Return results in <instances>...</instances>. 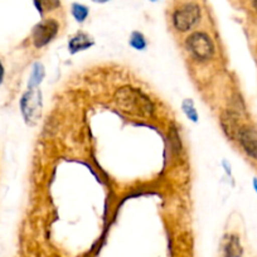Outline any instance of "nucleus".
Returning a JSON list of instances; mask_svg holds the SVG:
<instances>
[{
    "label": "nucleus",
    "mask_w": 257,
    "mask_h": 257,
    "mask_svg": "<svg viewBox=\"0 0 257 257\" xmlns=\"http://www.w3.org/2000/svg\"><path fill=\"white\" fill-rule=\"evenodd\" d=\"M93 2H95V3H100V4H103V3H106V2H108V0H93Z\"/></svg>",
    "instance_id": "f3484780"
},
{
    "label": "nucleus",
    "mask_w": 257,
    "mask_h": 257,
    "mask_svg": "<svg viewBox=\"0 0 257 257\" xmlns=\"http://www.w3.org/2000/svg\"><path fill=\"white\" fill-rule=\"evenodd\" d=\"M115 101L117 107L128 115L149 118L154 115L153 101L139 88L125 86L116 91Z\"/></svg>",
    "instance_id": "f257e3e1"
},
{
    "label": "nucleus",
    "mask_w": 257,
    "mask_h": 257,
    "mask_svg": "<svg viewBox=\"0 0 257 257\" xmlns=\"http://www.w3.org/2000/svg\"><path fill=\"white\" fill-rule=\"evenodd\" d=\"M253 187H254V189H256V192H257V178H254V179H253Z\"/></svg>",
    "instance_id": "a211bd4d"
},
{
    "label": "nucleus",
    "mask_w": 257,
    "mask_h": 257,
    "mask_svg": "<svg viewBox=\"0 0 257 257\" xmlns=\"http://www.w3.org/2000/svg\"><path fill=\"white\" fill-rule=\"evenodd\" d=\"M201 19V8L194 3L185 4L173 14V24L179 32H188Z\"/></svg>",
    "instance_id": "20e7f679"
},
{
    "label": "nucleus",
    "mask_w": 257,
    "mask_h": 257,
    "mask_svg": "<svg viewBox=\"0 0 257 257\" xmlns=\"http://www.w3.org/2000/svg\"><path fill=\"white\" fill-rule=\"evenodd\" d=\"M188 51L198 61H207L214 54V44L211 37L203 32H196L190 34L185 41Z\"/></svg>",
    "instance_id": "f03ea898"
},
{
    "label": "nucleus",
    "mask_w": 257,
    "mask_h": 257,
    "mask_svg": "<svg viewBox=\"0 0 257 257\" xmlns=\"http://www.w3.org/2000/svg\"><path fill=\"white\" fill-rule=\"evenodd\" d=\"M252 6H253L254 11L257 12V0H252Z\"/></svg>",
    "instance_id": "dca6fc26"
},
{
    "label": "nucleus",
    "mask_w": 257,
    "mask_h": 257,
    "mask_svg": "<svg viewBox=\"0 0 257 257\" xmlns=\"http://www.w3.org/2000/svg\"><path fill=\"white\" fill-rule=\"evenodd\" d=\"M71 13H72L73 18L78 22V23H83V22L87 19L88 13V8L86 6H82V4L78 3H73L72 7H71Z\"/></svg>",
    "instance_id": "ddd939ff"
},
{
    "label": "nucleus",
    "mask_w": 257,
    "mask_h": 257,
    "mask_svg": "<svg viewBox=\"0 0 257 257\" xmlns=\"http://www.w3.org/2000/svg\"><path fill=\"white\" fill-rule=\"evenodd\" d=\"M221 122H222V127H223L227 137L232 140L237 139L239 128L242 127V126L239 125L238 115L232 112V111H227V112H224L223 115H222Z\"/></svg>",
    "instance_id": "0eeeda50"
},
{
    "label": "nucleus",
    "mask_w": 257,
    "mask_h": 257,
    "mask_svg": "<svg viewBox=\"0 0 257 257\" xmlns=\"http://www.w3.org/2000/svg\"><path fill=\"white\" fill-rule=\"evenodd\" d=\"M3 80H4V66L3 63L0 62V85L3 83Z\"/></svg>",
    "instance_id": "2eb2a0df"
},
{
    "label": "nucleus",
    "mask_w": 257,
    "mask_h": 257,
    "mask_svg": "<svg viewBox=\"0 0 257 257\" xmlns=\"http://www.w3.org/2000/svg\"><path fill=\"white\" fill-rule=\"evenodd\" d=\"M93 44H95V42H93V39L88 34L80 32V33H77L70 39V42H68V51L72 54H75L91 48Z\"/></svg>",
    "instance_id": "6e6552de"
},
{
    "label": "nucleus",
    "mask_w": 257,
    "mask_h": 257,
    "mask_svg": "<svg viewBox=\"0 0 257 257\" xmlns=\"http://www.w3.org/2000/svg\"><path fill=\"white\" fill-rule=\"evenodd\" d=\"M150 2H158V0H150Z\"/></svg>",
    "instance_id": "6ab92c4d"
},
{
    "label": "nucleus",
    "mask_w": 257,
    "mask_h": 257,
    "mask_svg": "<svg viewBox=\"0 0 257 257\" xmlns=\"http://www.w3.org/2000/svg\"><path fill=\"white\" fill-rule=\"evenodd\" d=\"M59 26L54 19H46V21L41 22L37 24L32 32V39H33V44L37 48H42V47L47 46L51 43L54 39V37L58 33Z\"/></svg>",
    "instance_id": "39448f33"
},
{
    "label": "nucleus",
    "mask_w": 257,
    "mask_h": 257,
    "mask_svg": "<svg viewBox=\"0 0 257 257\" xmlns=\"http://www.w3.org/2000/svg\"><path fill=\"white\" fill-rule=\"evenodd\" d=\"M21 110L27 123L34 125L42 116V92L38 88L28 90L21 100Z\"/></svg>",
    "instance_id": "7ed1b4c3"
},
{
    "label": "nucleus",
    "mask_w": 257,
    "mask_h": 257,
    "mask_svg": "<svg viewBox=\"0 0 257 257\" xmlns=\"http://www.w3.org/2000/svg\"><path fill=\"white\" fill-rule=\"evenodd\" d=\"M128 43L137 51H144L148 46V42L145 39L144 34L140 33V32H133L130 39H128Z\"/></svg>",
    "instance_id": "f8f14e48"
},
{
    "label": "nucleus",
    "mask_w": 257,
    "mask_h": 257,
    "mask_svg": "<svg viewBox=\"0 0 257 257\" xmlns=\"http://www.w3.org/2000/svg\"><path fill=\"white\" fill-rule=\"evenodd\" d=\"M34 6L37 11L43 16L47 12H52L61 6V2L59 0H34Z\"/></svg>",
    "instance_id": "9b49d317"
},
{
    "label": "nucleus",
    "mask_w": 257,
    "mask_h": 257,
    "mask_svg": "<svg viewBox=\"0 0 257 257\" xmlns=\"http://www.w3.org/2000/svg\"><path fill=\"white\" fill-rule=\"evenodd\" d=\"M237 140L248 157L257 159V130L251 126H242L239 128Z\"/></svg>",
    "instance_id": "423d86ee"
},
{
    "label": "nucleus",
    "mask_w": 257,
    "mask_h": 257,
    "mask_svg": "<svg viewBox=\"0 0 257 257\" xmlns=\"http://www.w3.org/2000/svg\"><path fill=\"white\" fill-rule=\"evenodd\" d=\"M43 78H44L43 64L39 63V62H36V63L33 64V70H32L31 78H29L28 90H32V88H36L37 86H39V83L43 81Z\"/></svg>",
    "instance_id": "9d476101"
},
{
    "label": "nucleus",
    "mask_w": 257,
    "mask_h": 257,
    "mask_svg": "<svg viewBox=\"0 0 257 257\" xmlns=\"http://www.w3.org/2000/svg\"><path fill=\"white\" fill-rule=\"evenodd\" d=\"M223 251L226 257H241L243 253V249H242L238 236L229 234L226 239V243H224Z\"/></svg>",
    "instance_id": "1a4fd4ad"
},
{
    "label": "nucleus",
    "mask_w": 257,
    "mask_h": 257,
    "mask_svg": "<svg viewBox=\"0 0 257 257\" xmlns=\"http://www.w3.org/2000/svg\"><path fill=\"white\" fill-rule=\"evenodd\" d=\"M182 110L190 121H193V122H197V121H198V112H197L196 107H194V103H193L192 100L187 98V100L183 101Z\"/></svg>",
    "instance_id": "4468645a"
}]
</instances>
